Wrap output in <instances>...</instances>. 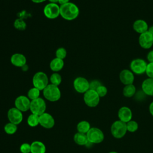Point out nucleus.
<instances>
[{
	"label": "nucleus",
	"mask_w": 153,
	"mask_h": 153,
	"mask_svg": "<svg viewBox=\"0 0 153 153\" xmlns=\"http://www.w3.org/2000/svg\"><path fill=\"white\" fill-rule=\"evenodd\" d=\"M145 73L148 78H153V62L148 63L147 64Z\"/></svg>",
	"instance_id": "nucleus-34"
},
{
	"label": "nucleus",
	"mask_w": 153,
	"mask_h": 153,
	"mask_svg": "<svg viewBox=\"0 0 153 153\" xmlns=\"http://www.w3.org/2000/svg\"><path fill=\"white\" fill-rule=\"evenodd\" d=\"M119 78L121 83L124 85H126L132 84L133 83L134 81V75L131 70L124 69L120 72L119 74Z\"/></svg>",
	"instance_id": "nucleus-15"
},
{
	"label": "nucleus",
	"mask_w": 153,
	"mask_h": 153,
	"mask_svg": "<svg viewBox=\"0 0 153 153\" xmlns=\"http://www.w3.org/2000/svg\"><path fill=\"white\" fill-rule=\"evenodd\" d=\"M62 80L61 75L57 72L52 74L50 77V81L51 84L56 86H59L61 84Z\"/></svg>",
	"instance_id": "nucleus-27"
},
{
	"label": "nucleus",
	"mask_w": 153,
	"mask_h": 153,
	"mask_svg": "<svg viewBox=\"0 0 153 153\" xmlns=\"http://www.w3.org/2000/svg\"><path fill=\"white\" fill-rule=\"evenodd\" d=\"M40 90L35 87H32L29 90L27 91V97L32 100L39 97Z\"/></svg>",
	"instance_id": "nucleus-28"
},
{
	"label": "nucleus",
	"mask_w": 153,
	"mask_h": 153,
	"mask_svg": "<svg viewBox=\"0 0 153 153\" xmlns=\"http://www.w3.org/2000/svg\"><path fill=\"white\" fill-rule=\"evenodd\" d=\"M20 151L21 153H30V144L28 143H23L20 146Z\"/></svg>",
	"instance_id": "nucleus-33"
},
{
	"label": "nucleus",
	"mask_w": 153,
	"mask_h": 153,
	"mask_svg": "<svg viewBox=\"0 0 153 153\" xmlns=\"http://www.w3.org/2000/svg\"><path fill=\"white\" fill-rule=\"evenodd\" d=\"M126 126H127V131L131 133H133L137 131L139 127L138 123L134 120H130V121L127 122L126 123Z\"/></svg>",
	"instance_id": "nucleus-30"
},
{
	"label": "nucleus",
	"mask_w": 153,
	"mask_h": 153,
	"mask_svg": "<svg viewBox=\"0 0 153 153\" xmlns=\"http://www.w3.org/2000/svg\"><path fill=\"white\" fill-rule=\"evenodd\" d=\"M147 60L149 62V63L153 62V50H150L146 56Z\"/></svg>",
	"instance_id": "nucleus-36"
},
{
	"label": "nucleus",
	"mask_w": 153,
	"mask_h": 153,
	"mask_svg": "<svg viewBox=\"0 0 153 153\" xmlns=\"http://www.w3.org/2000/svg\"><path fill=\"white\" fill-rule=\"evenodd\" d=\"M33 3H35V4H39V3H42L47 0H31Z\"/></svg>",
	"instance_id": "nucleus-39"
},
{
	"label": "nucleus",
	"mask_w": 153,
	"mask_h": 153,
	"mask_svg": "<svg viewBox=\"0 0 153 153\" xmlns=\"http://www.w3.org/2000/svg\"><path fill=\"white\" fill-rule=\"evenodd\" d=\"M102 85L101 82L98 81V80H93L91 82H90V90H96L97 88Z\"/></svg>",
	"instance_id": "nucleus-35"
},
{
	"label": "nucleus",
	"mask_w": 153,
	"mask_h": 153,
	"mask_svg": "<svg viewBox=\"0 0 153 153\" xmlns=\"http://www.w3.org/2000/svg\"><path fill=\"white\" fill-rule=\"evenodd\" d=\"M96 91L100 97H103L105 96L108 93L107 88L102 84L100 86H99Z\"/></svg>",
	"instance_id": "nucleus-32"
},
{
	"label": "nucleus",
	"mask_w": 153,
	"mask_h": 153,
	"mask_svg": "<svg viewBox=\"0 0 153 153\" xmlns=\"http://www.w3.org/2000/svg\"><path fill=\"white\" fill-rule=\"evenodd\" d=\"M139 45L143 49H149L153 45V35L148 31L140 34L138 39Z\"/></svg>",
	"instance_id": "nucleus-12"
},
{
	"label": "nucleus",
	"mask_w": 153,
	"mask_h": 153,
	"mask_svg": "<svg viewBox=\"0 0 153 153\" xmlns=\"http://www.w3.org/2000/svg\"><path fill=\"white\" fill-rule=\"evenodd\" d=\"M74 140L77 145L80 146L87 145L89 143L87 134L79 132H77L75 134L74 136Z\"/></svg>",
	"instance_id": "nucleus-22"
},
{
	"label": "nucleus",
	"mask_w": 153,
	"mask_h": 153,
	"mask_svg": "<svg viewBox=\"0 0 153 153\" xmlns=\"http://www.w3.org/2000/svg\"><path fill=\"white\" fill-rule=\"evenodd\" d=\"M148 27L149 26L147 22L142 19H137L135 20L133 24V30L139 34L148 31Z\"/></svg>",
	"instance_id": "nucleus-18"
},
{
	"label": "nucleus",
	"mask_w": 153,
	"mask_h": 153,
	"mask_svg": "<svg viewBox=\"0 0 153 153\" xmlns=\"http://www.w3.org/2000/svg\"><path fill=\"white\" fill-rule=\"evenodd\" d=\"M44 16L49 19H55L60 16V6L56 3H48L44 8Z\"/></svg>",
	"instance_id": "nucleus-9"
},
{
	"label": "nucleus",
	"mask_w": 153,
	"mask_h": 153,
	"mask_svg": "<svg viewBox=\"0 0 153 153\" xmlns=\"http://www.w3.org/2000/svg\"><path fill=\"white\" fill-rule=\"evenodd\" d=\"M148 31L150 33H151V34L153 35V26H149V27H148Z\"/></svg>",
	"instance_id": "nucleus-40"
},
{
	"label": "nucleus",
	"mask_w": 153,
	"mask_h": 153,
	"mask_svg": "<svg viewBox=\"0 0 153 153\" xmlns=\"http://www.w3.org/2000/svg\"><path fill=\"white\" fill-rule=\"evenodd\" d=\"M67 55L66 50L63 47H60L56 51V57L63 60Z\"/></svg>",
	"instance_id": "nucleus-31"
},
{
	"label": "nucleus",
	"mask_w": 153,
	"mask_h": 153,
	"mask_svg": "<svg viewBox=\"0 0 153 153\" xmlns=\"http://www.w3.org/2000/svg\"><path fill=\"white\" fill-rule=\"evenodd\" d=\"M100 97L96 91L89 89L84 93V101L87 106L90 108H94L98 105L100 102Z\"/></svg>",
	"instance_id": "nucleus-6"
},
{
	"label": "nucleus",
	"mask_w": 153,
	"mask_h": 153,
	"mask_svg": "<svg viewBox=\"0 0 153 153\" xmlns=\"http://www.w3.org/2000/svg\"><path fill=\"white\" fill-rule=\"evenodd\" d=\"M49 2H50V3H57L58 2L59 0H48Z\"/></svg>",
	"instance_id": "nucleus-41"
},
{
	"label": "nucleus",
	"mask_w": 153,
	"mask_h": 153,
	"mask_svg": "<svg viewBox=\"0 0 153 153\" xmlns=\"http://www.w3.org/2000/svg\"><path fill=\"white\" fill-rule=\"evenodd\" d=\"M64 66V61L62 59L55 57L50 63V68L52 71L57 72L61 71Z\"/></svg>",
	"instance_id": "nucleus-21"
},
{
	"label": "nucleus",
	"mask_w": 153,
	"mask_h": 153,
	"mask_svg": "<svg viewBox=\"0 0 153 153\" xmlns=\"http://www.w3.org/2000/svg\"><path fill=\"white\" fill-rule=\"evenodd\" d=\"M74 87L79 93H85L90 89V82L84 77L78 76L74 81Z\"/></svg>",
	"instance_id": "nucleus-10"
},
{
	"label": "nucleus",
	"mask_w": 153,
	"mask_h": 153,
	"mask_svg": "<svg viewBox=\"0 0 153 153\" xmlns=\"http://www.w3.org/2000/svg\"><path fill=\"white\" fill-rule=\"evenodd\" d=\"M127 131L126 123L119 120L114 121L111 127L112 135L116 139L123 137Z\"/></svg>",
	"instance_id": "nucleus-3"
},
{
	"label": "nucleus",
	"mask_w": 153,
	"mask_h": 153,
	"mask_svg": "<svg viewBox=\"0 0 153 153\" xmlns=\"http://www.w3.org/2000/svg\"><path fill=\"white\" fill-rule=\"evenodd\" d=\"M86 134L88 142L91 143H100L105 138L103 131L97 127H91Z\"/></svg>",
	"instance_id": "nucleus-7"
},
{
	"label": "nucleus",
	"mask_w": 153,
	"mask_h": 153,
	"mask_svg": "<svg viewBox=\"0 0 153 153\" xmlns=\"http://www.w3.org/2000/svg\"><path fill=\"white\" fill-rule=\"evenodd\" d=\"M7 117L9 122L16 125H18L22 123L23 118L22 112L16 107L9 109L7 112Z\"/></svg>",
	"instance_id": "nucleus-13"
},
{
	"label": "nucleus",
	"mask_w": 153,
	"mask_h": 153,
	"mask_svg": "<svg viewBox=\"0 0 153 153\" xmlns=\"http://www.w3.org/2000/svg\"><path fill=\"white\" fill-rule=\"evenodd\" d=\"M118 117L120 121L127 123L132 119L131 110L127 106H123L118 111Z\"/></svg>",
	"instance_id": "nucleus-16"
},
{
	"label": "nucleus",
	"mask_w": 153,
	"mask_h": 153,
	"mask_svg": "<svg viewBox=\"0 0 153 153\" xmlns=\"http://www.w3.org/2000/svg\"><path fill=\"white\" fill-rule=\"evenodd\" d=\"M44 98L50 102H56L61 97V91L58 86L51 84L48 85L42 90Z\"/></svg>",
	"instance_id": "nucleus-2"
},
{
	"label": "nucleus",
	"mask_w": 153,
	"mask_h": 153,
	"mask_svg": "<svg viewBox=\"0 0 153 153\" xmlns=\"http://www.w3.org/2000/svg\"><path fill=\"white\" fill-rule=\"evenodd\" d=\"M31 100L27 96L21 95L18 96L14 101V106L20 111L26 112L30 109Z\"/></svg>",
	"instance_id": "nucleus-11"
},
{
	"label": "nucleus",
	"mask_w": 153,
	"mask_h": 153,
	"mask_svg": "<svg viewBox=\"0 0 153 153\" xmlns=\"http://www.w3.org/2000/svg\"><path fill=\"white\" fill-rule=\"evenodd\" d=\"M27 124L31 127H35L39 124V116L33 114H30L27 119Z\"/></svg>",
	"instance_id": "nucleus-25"
},
{
	"label": "nucleus",
	"mask_w": 153,
	"mask_h": 153,
	"mask_svg": "<svg viewBox=\"0 0 153 153\" xmlns=\"http://www.w3.org/2000/svg\"><path fill=\"white\" fill-rule=\"evenodd\" d=\"M69 1L70 0H59L58 2L61 5H63V4H65L66 3H68L69 2Z\"/></svg>",
	"instance_id": "nucleus-38"
},
{
	"label": "nucleus",
	"mask_w": 153,
	"mask_h": 153,
	"mask_svg": "<svg viewBox=\"0 0 153 153\" xmlns=\"http://www.w3.org/2000/svg\"><path fill=\"white\" fill-rule=\"evenodd\" d=\"M39 125L47 129L53 128L55 124V120L53 117L47 112H44L39 116Z\"/></svg>",
	"instance_id": "nucleus-14"
},
{
	"label": "nucleus",
	"mask_w": 153,
	"mask_h": 153,
	"mask_svg": "<svg viewBox=\"0 0 153 153\" xmlns=\"http://www.w3.org/2000/svg\"><path fill=\"white\" fill-rule=\"evenodd\" d=\"M46 147L44 143L35 140L30 144V153H45Z\"/></svg>",
	"instance_id": "nucleus-20"
},
{
	"label": "nucleus",
	"mask_w": 153,
	"mask_h": 153,
	"mask_svg": "<svg viewBox=\"0 0 153 153\" xmlns=\"http://www.w3.org/2000/svg\"><path fill=\"white\" fill-rule=\"evenodd\" d=\"M46 108L47 106L45 100L41 97H38L31 100L29 110L32 114L39 116L45 112Z\"/></svg>",
	"instance_id": "nucleus-5"
},
{
	"label": "nucleus",
	"mask_w": 153,
	"mask_h": 153,
	"mask_svg": "<svg viewBox=\"0 0 153 153\" xmlns=\"http://www.w3.org/2000/svg\"><path fill=\"white\" fill-rule=\"evenodd\" d=\"M10 62L14 66L21 68L26 65V57L23 54L14 53L11 56Z\"/></svg>",
	"instance_id": "nucleus-17"
},
{
	"label": "nucleus",
	"mask_w": 153,
	"mask_h": 153,
	"mask_svg": "<svg viewBox=\"0 0 153 153\" xmlns=\"http://www.w3.org/2000/svg\"><path fill=\"white\" fill-rule=\"evenodd\" d=\"M147 64L145 60L137 58L131 60L130 64V68L134 74L142 75L145 73Z\"/></svg>",
	"instance_id": "nucleus-8"
},
{
	"label": "nucleus",
	"mask_w": 153,
	"mask_h": 153,
	"mask_svg": "<svg viewBox=\"0 0 153 153\" xmlns=\"http://www.w3.org/2000/svg\"><path fill=\"white\" fill-rule=\"evenodd\" d=\"M141 88L143 93L149 96H153V78H146L142 83Z\"/></svg>",
	"instance_id": "nucleus-19"
},
{
	"label": "nucleus",
	"mask_w": 153,
	"mask_h": 153,
	"mask_svg": "<svg viewBox=\"0 0 153 153\" xmlns=\"http://www.w3.org/2000/svg\"><path fill=\"white\" fill-rule=\"evenodd\" d=\"M14 27L19 30H24L26 28V23L22 19H17L14 22Z\"/></svg>",
	"instance_id": "nucleus-29"
},
{
	"label": "nucleus",
	"mask_w": 153,
	"mask_h": 153,
	"mask_svg": "<svg viewBox=\"0 0 153 153\" xmlns=\"http://www.w3.org/2000/svg\"><path fill=\"white\" fill-rule=\"evenodd\" d=\"M79 10L78 6L73 2H68L60 6V16L66 20H73L78 17Z\"/></svg>",
	"instance_id": "nucleus-1"
},
{
	"label": "nucleus",
	"mask_w": 153,
	"mask_h": 153,
	"mask_svg": "<svg viewBox=\"0 0 153 153\" xmlns=\"http://www.w3.org/2000/svg\"><path fill=\"white\" fill-rule=\"evenodd\" d=\"M109 153H118L117 152H115V151H111V152H109Z\"/></svg>",
	"instance_id": "nucleus-42"
},
{
	"label": "nucleus",
	"mask_w": 153,
	"mask_h": 153,
	"mask_svg": "<svg viewBox=\"0 0 153 153\" xmlns=\"http://www.w3.org/2000/svg\"><path fill=\"white\" fill-rule=\"evenodd\" d=\"M149 111L152 116H153V102H152L149 106Z\"/></svg>",
	"instance_id": "nucleus-37"
},
{
	"label": "nucleus",
	"mask_w": 153,
	"mask_h": 153,
	"mask_svg": "<svg viewBox=\"0 0 153 153\" xmlns=\"http://www.w3.org/2000/svg\"><path fill=\"white\" fill-rule=\"evenodd\" d=\"M5 132L10 135L14 134L17 130V126L16 124H14L12 123H7L4 127Z\"/></svg>",
	"instance_id": "nucleus-26"
},
{
	"label": "nucleus",
	"mask_w": 153,
	"mask_h": 153,
	"mask_svg": "<svg viewBox=\"0 0 153 153\" xmlns=\"http://www.w3.org/2000/svg\"><path fill=\"white\" fill-rule=\"evenodd\" d=\"M90 128V124L88 121L85 120L79 122L76 126V129L78 132L85 134H86Z\"/></svg>",
	"instance_id": "nucleus-24"
},
{
	"label": "nucleus",
	"mask_w": 153,
	"mask_h": 153,
	"mask_svg": "<svg viewBox=\"0 0 153 153\" xmlns=\"http://www.w3.org/2000/svg\"><path fill=\"white\" fill-rule=\"evenodd\" d=\"M32 84L34 87L43 90L48 85V78L44 72H38L32 78Z\"/></svg>",
	"instance_id": "nucleus-4"
},
{
	"label": "nucleus",
	"mask_w": 153,
	"mask_h": 153,
	"mask_svg": "<svg viewBox=\"0 0 153 153\" xmlns=\"http://www.w3.org/2000/svg\"><path fill=\"white\" fill-rule=\"evenodd\" d=\"M136 91V87L132 84L129 85H126L123 89V94L126 97H133Z\"/></svg>",
	"instance_id": "nucleus-23"
}]
</instances>
